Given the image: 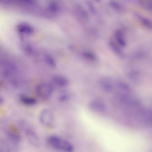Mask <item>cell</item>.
Wrapping results in <instances>:
<instances>
[{
  "label": "cell",
  "instance_id": "6da1fadb",
  "mask_svg": "<svg viewBox=\"0 0 152 152\" xmlns=\"http://www.w3.org/2000/svg\"><path fill=\"white\" fill-rule=\"evenodd\" d=\"M47 143L53 149L61 152H72L74 148L69 142L59 136H51L48 139Z\"/></svg>",
  "mask_w": 152,
  "mask_h": 152
},
{
  "label": "cell",
  "instance_id": "7a4b0ae2",
  "mask_svg": "<svg viewBox=\"0 0 152 152\" xmlns=\"http://www.w3.org/2000/svg\"><path fill=\"white\" fill-rule=\"evenodd\" d=\"M37 94L43 99L49 98L53 91V88L50 84L47 83H42L39 84L36 88Z\"/></svg>",
  "mask_w": 152,
  "mask_h": 152
},
{
  "label": "cell",
  "instance_id": "3957f363",
  "mask_svg": "<svg viewBox=\"0 0 152 152\" xmlns=\"http://www.w3.org/2000/svg\"><path fill=\"white\" fill-rule=\"evenodd\" d=\"M41 124L46 126H50L54 122V117L52 112L49 110L45 109L42 110L39 116Z\"/></svg>",
  "mask_w": 152,
  "mask_h": 152
},
{
  "label": "cell",
  "instance_id": "277c9868",
  "mask_svg": "<svg viewBox=\"0 0 152 152\" xmlns=\"http://www.w3.org/2000/svg\"><path fill=\"white\" fill-rule=\"evenodd\" d=\"M98 84L101 88L107 92H111L114 88L111 79L107 76L100 77L98 80Z\"/></svg>",
  "mask_w": 152,
  "mask_h": 152
},
{
  "label": "cell",
  "instance_id": "5b68a950",
  "mask_svg": "<svg viewBox=\"0 0 152 152\" xmlns=\"http://www.w3.org/2000/svg\"><path fill=\"white\" fill-rule=\"evenodd\" d=\"M89 107L92 110L96 112H103L106 110L105 104L99 100H94L89 104Z\"/></svg>",
  "mask_w": 152,
  "mask_h": 152
},
{
  "label": "cell",
  "instance_id": "8992f818",
  "mask_svg": "<svg viewBox=\"0 0 152 152\" xmlns=\"http://www.w3.org/2000/svg\"><path fill=\"white\" fill-rule=\"evenodd\" d=\"M26 134L29 141L31 145L36 147L39 146L40 140L35 132L32 130L28 129L26 132Z\"/></svg>",
  "mask_w": 152,
  "mask_h": 152
},
{
  "label": "cell",
  "instance_id": "52a82bcc",
  "mask_svg": "<svg viewBox=\"0 0 152 152\" xmlns=\"http://www.w3.org/2000/svg\"><path fill=\"white\" fill-rule=\"evenodd\" d=\"M53 80L57 85L61 87H65L69 83V81L67 78L61 75H56L53 76Z\"/></svg>",
  "mask_w": 152,
  "mask_h": 152
},
{
  "label": "cell",
  "instance_id": "ba28073f",
  "mask_svg": "<svg viewBox=\"0 0 152 152\" xmlns=\"http://www.w3.org/2000/svg\"><path fill=\"white\" fill-rule=\"evenodd\" d=\"M109 45L111 50L116 55L121 58L124 57V55L122 50L113 39L110 40Z\"/></svg>",
  "mask_w": 152,
  "mask_h": 152
},
{
  "label": "cell",
  "instance_id": "9c48e42d",
  "mask_svg": "<svg viewBox=\"0 0 152 152\" xmlns=\"http://www.w3.org/2000/svg\"><path fill=\"white\" fill-rule=\"evenodd\" d=\"M115 37L119 45L122 47H125L126 42L124 39L123 31L120 29L116 30L114 33Z\"/></svg>",
  "mask_w": 152,
  "mask_h": 152
},
{
  "label": "cell",
  "instance_id": "30bf717a",
  "mask_svg": "<svg viewBox=\"0 0 152 152\" xmlns=\"http://www.w3.org/2000/svg\"><path fill=\"white\" fill-rule=\"evenodd\" d=\"M135 15L143 26L149 29H151L152 23L149 19L138 13H135Z\"/></svg>",
  "mask_w": 152,
  "mask_h": 152
},
{
  "label": "cell",
  "instance_id": "8fae6325",
  "mask_svg": "<svg viewBox=\"0 0 152 152\" xmlns=\"http://www.w3.org/2000/svg\"><path fill=\"white\" fill-rule=\"evenodd\" d=\"M20 99L23 103L27 105H33L37 103L36 99L33 98L24 96H21Z\"/></svg>",
  "mask_w": 152,
  "mask_h": 152
},
{
  "label": "cell",
  "instance_id": "7c38bea8",
  "mask_svg": "<svg viewBox=\"0 0 152 152\" xmlns=\"http://www.w3.org/2000/svg\"><path fill=\"white\" fill-rule=\"evenodd\" d=\"M140 5L142 7L149 11H151L152 8V0H140L139 1Z\"/></svg>",
  "mask_w": 152,
  "mask_h": 152
},
{
  "label": "cell",
  "instance_id": "4fadbf2b",
  "mask_svg": "<svg viewBox=\"0 0 152 152\" xmlns=\"http://www.w3.org/2000/svg\"><path fill=\"white\" fill-rule=\"evenodd\" d=\"M109 4L113 9L118 11H121L123 9L121 4L118 2L114 0L110 1Z\"/></svg>",
  "mask_w": 152,
  "mask_h": 152
},
{
  "label": "cell",
  "instance_id": "5bb4252c",
  "mask_svg": "<svg viewBox=\"0 0 152 152\" xmlns=\"http://www.w3.org/2000/svg\"><path fill=\"white\" fill-rule=\"evenodd\" d=\"M130 78L135 81H138L139 80V74L137 71H133L130 72L129 74Z\"/></svg>",
  "mask_w": 152,
  "mask_h": 152
},
{
  "label": "cell",
  "instance_id": "9a60e30c",
  "mask_svg": "<svg viewBox=\"0 0 152 152\" xmlns=\"http://www.w3.org/2000/svg\"><path fill=\"white\" fill-rule=\"evenodd\" d=\"M86 3L91 12L93 15L95 14L96 13V10L93 3L90 1H87Z\"/></svg>",
  "mask_w": 152,
  "mask_h": 152
},
{
  "label": "cell",
  "instance_id": "2e32d148",
  "mask_svg": "<svg viewBox=\"0 0 152 152\" xmlns=\"http://www.w3.org/2000/svg\"><path fill=\"white\" fill-rule=\"evenodd\" d=\"M46 61L48 65L52 67H55L56 64L55 61L50 56H47L45 57Z\"/></svg>",
  "mask_w": 152,
  "mask_h": 152
},
{
  "label": "cell",
  "instance_id": "e0dca14e",
  "mask_svg": "<svg viewBox=\"0 0 152 152\" xmlns=\"http://www.w3.org/2000/svg\"><path fill=\"white\" fill-rule=\"evenodd\" d=\"M84 55L85 57L91 60H95L96 58V57L95 54L90 52H85L84 53Z\"/></svg>",
  "mask_w": 152,
  "mask_h": 152
},
{
  "label": "cell",
  "instance_id": "ac0fdd59",
  "mask_svg": "<svg viewBox=\"0 0 152 152\" xmlns=\"http://www.w3.org/2000/svg\"><path fill=\"white\" fill-rule=\"evenodd\" d=\"M69 98L68 96L64 95L60 96L59 99L61 101H65L67 100Z\"/></svg>",
  "mask_w": 152,
  "mask_h": 152
},
{
  "label": "cell",
  "instance_id": "d6986e66",
  "mask_svg": "<svg viewBox=\"0 0 152 152\" xmlns=\"http://www.w3.org/2000/svg\"><path fill=\"white\" fill-rule=\"evenodd\" d=\"M3 101L2 99L0 96V104Z\"/></svg>",
  "mask_w": 152,
  "mask_h": 152
}]
</instances>
